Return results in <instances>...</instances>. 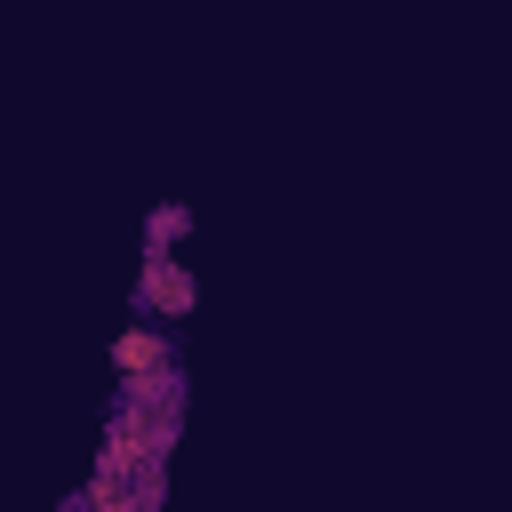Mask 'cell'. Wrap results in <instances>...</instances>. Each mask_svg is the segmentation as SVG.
I'll use <instances>...</instances> for the list:
<instances>
[{
	"instance_id": "3957f363",
	"label": "cell",
	"mask_w": 512,
	"mask_h": 512,
	"mask_svg": "<svg viewBox=\"0 0 512 512\" xmlns=\"http://www.w3.org/2000/svg\"><path fill=\"white\" fill-rule=\"evenodd\" d=\"M184 232V208H152V248H168Z\"/></svg>"
},
{
	"instance_id": "6da1fadb",
	"label": "cell",
	"mask_w": 512,
	"mask_h": 512,
	"mask_svg": "<svg viewBox=\"0 0 512 512\" xmlns=\"http://www.w3.org/2000/svg\"><path fill=\"white\" fill-rule=\"evenodd\" d=\"M136 304L160 320V312H192V272L168 256V248H152V264H144V288H136Z\"/></svg>"
},
{
	"instance_id": "7a4b0ae2",
	"label": "cell",
	"mask_w": 512,
	"mask_h": 512,
	"mask_svg": "<svg viewBox=\"0 0 512 512\" xmlns=\"http://www.w3.org/2000/svg\"><path fill=\"white\" fill-rule=\"evenodd\" d=\"M112 368H120L128 384H152V376H168V336H160V328H128V336L112 344Z\"/></svg>"
}]
</instances>
